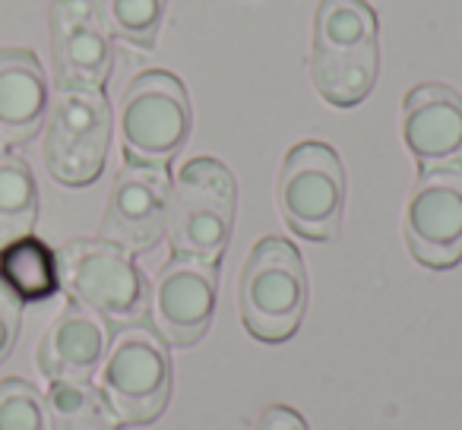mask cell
Returning <instances> with one entry per match:
<instances>
[{"label":"cell","mask_w":462,"mask_h":430,"mask_svg":"<svg viewBox=\"0 0 462 430\" xmlns=\"http://www.w3.org/2000/svg\"><path fill=\"white\" fill-rule=\"evenodd\" d=\"M377 14L367 0H323L314 14L310 77L336 108H355L377 83Z\"/></svg>","instance_id":"1"},{"label":"cell","mask_w":462,"mask_h":430,"mask_svg":"<svg viewBox=\"0 0 462 430\" xmlns=\"http://www.w3.org/2000/svg\"><path fill=\"white\" fill-rule=\"evenodd\" d=\"M98 396L117 424H152L171 398V358L165 339L143 323L117 329L105 348Z\"/></svg>","instance_id":"2"},{"label":"cell","mask_w":462,"mask_h":430,"mask_svg":"<svg viewBox=\"0 0 462 430\" xmlns=\"http://www.w3.org/2000/svg\"><path fill=\"white\" fill-rule=\"evenodd\" d=\"M238 187L216 159H190L168 193V241L178 257L218 263L235 225Z\"/></svg>","instance_id":"3"},{"label":"cell","mask_w":462,"mask_h":430,"mask_svg":"<svg viewBox=\"0 0 462 430\" xmlns=\"http://www.w3.org/2000/svg\"><path fill=\"white\" fill-rule=\"evenodd\" d=\"M241 320L266 345L289 342L308 310V276L301 253L285 238L254 244L241 272Z\"/></svg>","instance_id":"4"},{"label":"cell","mask_w":462,"mask_h":430,"mask_svg":"<svg viewBox=\"0 0 462 430\" xmlns=\"http://www.w3.org/2000/svg\"><path fill=\"white\" fill-rule=\"evenodd\" d=\"M60 288L102 320L130 326L149 307L146 282L130 253L105 238H77L58 251Z\"/></svg>","instance_id":"5"},{"label":"cell","mask_w":462,"mask_h":430,"mask_svg":"<svg viewBox=\"0 0 462 430\" xmlns=\"http://www.w3.org/2000/svg\"><path fill=\"white\" fill-rule=\"evenodd\" d=\"M121 146L127 161L165 168L190 136V98L180 79L165 70H146L121 98Z\"/></svg>","instance_id":"6"},{"label":"cell","mask_w":462,"mask_h":430,"mask_svg":"<svg viewBox=\"0 0 462 430\" xmlns=\"http://www.w3.org/2000/svg\"><path fill=\"white\" fill-rule=\"evenodd\" d=\"M45 165L64 187H86L105 171L111 108L102 89H58L48 105Z\"/></svg>","instance_id":"7"},{"label":"cell","mask_w":462,"mask_h":430,"mask_svg":"<svg viewBox=\"0 0 462 430\" xmlns=\"http://www.w3.org/2000/svg\"><path fill=\"white\" fill-rule=\"evenodd\" d=\"M285 225L308 241H333L339 234L346 203V171L327 142H298L282 161L276 184Z\"/></svg>","instance_id":"8"},{"label":"cell","mask_w":462,"mask_h":430,"mask_svg":"<svg viewBox=\"0 0 462 430\" xmlns=\"http://www.w3.org/2000/svg\"><path fill=\"white\" fill-rule=\"evenodd\" d=\"M405 244L428 270L462 260V165L421 171L405 206Z\"/></svg>","instance_id":"9"},{"label":"cell","mask_w":462,"mask_h":430,"mask_svg":"<svg viewBox=\"0 0 462 430\" xmlns=\"http://www.w3.org/2000/svg\"><path fill=\"white\" fill-rule=\"evenodd\" d=\"M171 178L162 165H127L117 171L102 219V238L127 253H146L162 241L168 225Z\"/></svg>","instance_id":"10"},{"label":"cell","mask_w":462,"mask_h":430,"mask_svg":"<svg viewBox=\"0 0 462 430\" xmlns=\"http://www.w3.org/2000/svg\"><path fill=\"white\" fill-rule=\"evenodd\" d=\"M48 26L58 89H102L115 51L98 0H54Z\"/></svg>","instance_id":"11"},{"label":"cell","mask_w":462,"mask_h":430,"mask_svg":"<svg viewBox=\"0 0 462 430\" xmlns=\"http://www.w3.org/2000/svg\"><path fill=\"white\" fill-rule=\"evenodd\" d=\"M218 270L203 260L174 257L152 282L155 333L174 348H190L206 335L216 314Z\"/></svg>","instance_id":"12"},{"label":"cell","mask_w":462,"mask_h":430,"mask_svg":"<svg viewBox=\"0 0 462 430\" xmlns=\"http://www.w3.org/2000/svg\"><path fill=\"white\" fill-rule=\"evenodd\" d=\"M405 146L418 168L462 165V96L443 83H424L402 102Z\"/></svg>","instance_id":"13"},{"label":"cell","mask_w":462,"mask_h":430,"mask_svg":"<svg viewBox=\"0 0 462 430\" xmlns=\"http://www.w3.org/2000/svg\"><path fill=\"white\" fill-rule=\"evenodd\" d=\"M108 348V320L70 301L39 345V367L51 383H89Z\"/></svg>","instance_id":"14"},{"label":"cell","mask_w":462,"mask_h":430,"mask_svg":"<svg viewBox=\"0 0 462 430\" xmlns=\"http://www.w3.org/2000/svg\"><path fill=\"white\" fill-rule=\"evenodd\" d=\"M48 117V79L26 48H0V142L35 140Z\"/></svg>","instance_id":"15"},{"label":"cell","mask_w":462,"mask_h":430,"mask_svg":"<svg viewBox=\"0 0 462 430\" xmlns=\"http://www.w3.org/2000/svg\"><path fill=\"white\" fill-rule=\"evenodd\" d=\"M0 279L23 304L48 301L60 288L58 253L45 241L26 234L14 244L0 247Z\"/></svg>","instance_id":"16"},{"label":"cell","mask_w":462,"mask_h":430,"mask_svg":"<svg viewBox=\"0 0 462 430\" xmlns=\"http://www.w3.org/2000/svg\"><path fill=\"white\" fill-rule=\"evenodd\" d=\"M39 215V187L23 155L0 152V247L32 234Z\"/></svg>","instance_id":"17"},{"label":"cell","mask_w":462,"mask_h":430,"mask_svg":"<svg viewBox=\"0 0 462 430\" xmlns=\"http://www.w3.org/2000/svg\"><path fill=\"white\" fill-rule=\"evenodd\" d=\"M48 421L51 430H117L108 405L89 383H54Z\"/></svg>","instance_id":"18"},{"label":"cell","mask_w":462,"mask_h":430,"mask_svg":"<svg viewBox=\"0 0 462 430\" xmlns=\"http://www.w3.org/2000/svg\"><path fill=\"white\" fill-rule=\"evenodd\" d=\"M168 0H98L102 20L111 35L136 48H152L165 20Z\"/></svg>","instance_id":"19"},{"label":"cell","mask_w":462,"mask_h":430,"mask_svg":"<svg viewBox=\"0 0 462 430\" xmlns=\"http://www.w3.org/2000/svg\"><path fill=\"white\" fill-rule=\"evenodd\" d=\"M0 430H48V402L32 383H0Z\"/></svg>","instance_id":"20"},{"label":"cell","mask_w":462,"mask_h":430,"mask_svg":"<svg viewBox=\"0 0 462 430\" xmlns=\"http://www.w3.org/2000/svg\"><path fill=\"white\" fill-rule=\"evenodd\" d=\"M20 323H23V301L0 279V364L14 352L16 335H20Z\"/></svg>","instance_id":"21"},{"label":"cell","mask_w":462,"mask_h":430,"mask_svg":"<svg viewBox=\"0 0 462 430\" xmlns=\"http://www.w3.org/2000/svg\"><path fill=\"white\" fill-rule=\"evenodd\" d=\"M254 430H308V424H304V417L298 415V411L285 408V405H270V408L260 415Z\"/></svg>","instance_id":"22"}]
</instances>
